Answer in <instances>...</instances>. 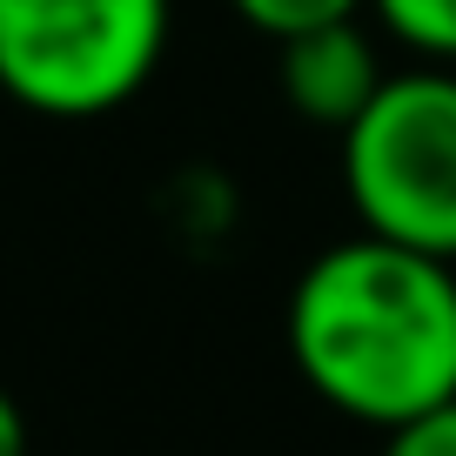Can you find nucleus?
I'll use <instances>...</instances> for the list:
<instances>
[{
  "label": "nucleus",
  "mask_w": 456,
  "mask_h": 456,
  "mask_svg": "<svg viewBox=\"0 0 456 456\" xmlns=\"http://www.w3.org/2000/svg\"><path fill=\"white\" fill-rule=\"evenodd\" d=\"M370 7L389 28V41H403L436 68H456V0H370Z\"/></svg>",
  "instance_id": "nucleus-5"
},
{
  "label": "nucleus",
  "mask_w": 456,
  "mask_h": 456,
  "mask_svg": "<svg viewBox=\"0 0 456 456\" xmlns=\"http://www.w3.org/2000/svg\"><path fill=\"white\" fill-rule=\"evenodd\" d=\"M342 188L370 235L456 262V68L389 74L342 128Z\"/></svg>",
  "instance_id": "nucleus-3"
},
{
  "label": "nucleus",
  "mask_w": 456,
  "mask_h": 456,
  "mask_svg": "<svg viewBox=\"0 0 456 456\" xmlns=\"http://www.w3.org/2000/svg\"><path fill=\"white\" fill-rule=\"evenodd\" d=\"M0 456H28V416L7 389H0Z\"/></svg>",
  "instance_id": "nucleus-8"
},
{
  "label": "nucleus",
  "mask_w": 456,
  "mask_h": 456,
  "mask_svg": "<svg viewBox=\"0 0 456 456\" xmlns=\"http://www.w3.org/2000/svg\"><path fill=\"white\" fill-rule=\"evenodd\" d=\"M228 7H235V14H242L256 34H269V41H289V34H302V28H322V20L362 14L370 0H228Z\"/></svg>",
  "instance_id": "nucleus-6"
},
{
  "label": "nucleus",
  "mask_w": 456,
  "mask_h": 456,
  "mask_svg": "<svg viewBox=\"0 0 456 456\" xmlns=\"http://www.w3.org/2000/svg\"><path fill=\"white\" fill-rule=\"evenodd\" d=\"M383 456H456V396L383 429Z\"/></svg>",
  "instance_id": "nucleus-7"
},
{
  "label": "nucleus",
  "mask_w": 456,
  "mask_h": 456,
  "mask_svg": "<svg viewBox=\"0 0 456 456\" xmlns=\"http://www.w3.org/2000/svg\"><path fill=\"white\" fill-rule=\"evenodd\" d=\"M168 0H0V94L47 121H101L161 68Z\"/></svg>",
  "instance_id": "nucleus-2"
},
{
  "label": "nucleus",
  "mask_w": 456,
  "mask_h": 456,
  "mask_svg": "<svg viewBox=\"0 0 456 456\" xmlns=\"http://www.w3.org/2000/svg\"><path fill=\"white\" fill-rule=\"evenodd\" d=\"M275 81H282V101L315 121V128H349L362 108L376 101V87L389 81L383 74V47L349 20H322V28H302L289 41H275Z\"/></svg>",
  "instance_id": "nucleus-4"
},
{
  "label": "nucleus",
  "mask_w": 456,
  "mask_h": 456,
  "mask_svg": "<svg viewBox=\"0 0 456 456\" xmlns=\"http://www.w3.org/2000/svg\"><path fill=\"white\" fill-rule=\"evenodd\" d=\"M289 356L329 410L403 423L456 396V262L349 235L296 275Z\"/></svg>",
  "instance_id": "nucleus-1"
}]
</instances>
